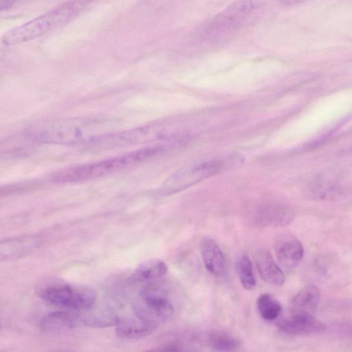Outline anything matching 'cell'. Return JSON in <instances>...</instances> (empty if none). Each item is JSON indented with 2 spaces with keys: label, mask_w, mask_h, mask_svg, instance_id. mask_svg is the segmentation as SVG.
<instances>
[{
  "label": "cell",
  "mask_w": 352,
  "mask_h": 352,
  "mask_svg": "<svg viewBox=\"0 0 352 352\" xmlns=\"http://www.w3.org/2000/svg\"><path fill=\"white\" fill-rule=\"evenodd\" d=\"M104 121L88 118H65L35 122L24 131L26 138L39 143L76 145L101 136Z\"/></svg>",
  "instance_id": "obj_1"
},
{
  "label": "cell",
  "mask_w": 352,
  "mask_h": 352,
  "mask_svg": "<svg viewBox=\"0 0 352 352\" xmlns=\"http://www.w3.org/2000/svg\"><path fill=\"white\" fill-rule=\"evenodd\" d=\"M162 150L159 146L143 148L111 158L64 168L54 173L52 180L65 184L99 178L136 166Z\"/></svg>",
  "instance_id": "obj_2"
},
{
  "label": "cell",
  "mask_w": 352,
  "mask_h": 352,
  "mask_svg": "<svg viewBox=\"0 0 352 352\" xmlns=\"http://www.w3.org/2000/svg\"><path fill=\"white\" fill-rule=\"evenodd\" d=\"M87 2L71 1L39 15L5 32L0 38L4 46H12L28 42L63 26L76 17L87 6Z\"/></svg>",
  "instance_id": "obj_3"
},
{
  "label": "cell",
  "mask_w": 352,
  "mask_h": 352,
  "mask_svg": "<svg viewBox=\"0 0 352 352\" xmlns=\"http://www.w3.org/2000/svg\"><path fill=\"white\" fill-rule=\"evenodd\" d=\"M241 162V158L234 155L183 168L166 179L162 187V191L166 195L177 192L213 175L234 168Z\"/></svg>",
  "instance_id": "obj_4"
},
{
  "label": "cell",
  "mask_w": 352,
  "mask_h": 352,
  "mask_svg": "<svg viewBox=\"0 0 352 352\" xmlns=\"http://www.w3.org/2000/svg\"><path fill=\"white\" fill-rule=\"evenodd\" d=\"M38 295L52 305L70 310H88L96 301V294L91 289L63 283L46 285Z\"/></svg>",
  "instance_id": "obj_5"
},
{
  "label": "cell",
  "mask_w": 352,
  "mask_h": 352,
  "mask_svg": "<svg viewBox=\"0 0 352 352\" xmlns=\"http://www.w3.org/2000/svg\"><path fill=\"white\" fill-rule=\"evenodd\" d=\"M135 318L155 328L170 318L173 305L164 292L150 285L133 305Z\"/></svg>",
  "instance_id": "obj_6"
},
{
  "label": "cell",
  "mask_w": 352,
  "mask_h": 352,
  "mask_svg": "<svg viewBox=\"0 0 352 352\" xmlns=\"http://www.w3.org/2000/svg\"><path fill=\"white\" fill-rule=\"evenodd\" d=\"M278 328L287 334L304 336L321 333L327 327L311 314L293 313L280 321Z\"/></svg>",
  "instance_id": "obj_7"
},
{
  "label": "cell",
  "mask_w": 352,
  "mask_h": 352,
  "mask_svg": "<svg viewBox=\"0 0 352 352\" xmlns=\"http://www.w3.org/2000/svg\"><path fill=\"white\" fill-rule=\"evenodd\" d=\"M274 250L278 263L289 269L296 267L304 254L301 243L290 234L280 235L275 242Z\"/></svg>",
  "instance_id": "obj_8"
},
{
  "label": "cell",
  "mask_w": 352,
  "mask_h": 352,
  "mask_svg": "<svg viewBox=\"0 0 352 352\" xmlns=\"http://www.w3.org/2000/svg\"><path fill=\"white\" fill-rule=\"evenodd\" d=\"M41 241L34 236L0 241V263L25 255L37 248Z\"/></svg>",
  "instance_id": "obj_9"
},
{
  "label": "cell",
  "mask_w": 352,
  "mask_h": 352,
  "mask_svg": "<svg viewBox=\"0 0 352 352\" xmlns=\"http://www.w3.org/2000/svg\"><path fill=\"white\" fill-rule=\"evenodd\" d=\"M200 252L207 271L213 276H221L225 270V258L217 243L209 236L203 238Z\"/></svg>",
  "instance_id": "obj_10"
},
{
  "label": "cell",
  "mask_w": 352,
  "mask_h": 352,
  "mask_svg": "<svg viewBox=\"0 0 352 352\" xmlns=\"http://www.w3.org/2000/svg\"><path fill=\"white\" fill-rule=\"evenodd\" d=\"M81 323L80 315L70 311H56L42 318L39 327L45 333H56L74 328Z\"/></svg>",
  "instance_id": "obj_11"
},
{
  "label": "cell",
  "mask_w": 352,
  "mask_h": 352,
  "mask_svg": "<svg viewBox=\"0 0 352 352\" xmlns=\"http://www.w3.org/2000/svg\"><path fill=\"white\" fill-rule=\"evenodd\" d=\"M255 263L261 278L272 285H281L285 276L281 269L267 250H258L254 256Z\"/></svg>",
  "instance_id": "obj_12"
},
{
  "label": "cell",
  "mask_w": 352,
  "mask_h": 352,
  "mask_svg": "<svg viewBox=\"0 0 352 352\" xmlns=\"http://www.w3.org/2000/svg\"><path fill=\"white\" fill-rule=\"evenodd\" d=\"M167 272V265L160 259L146 261L138 266L130 278L133 283H152L162 278Z\"/></svg>",
  "instance_id": "obj_13"
},
{
  "label": "cell",
  "mask_w": 352,
  "mask_h": 352,
  "mask_svg": "<svg viewBox=\"0 0 352 352\" xmlns=\"http://www.w3.org/2000/svg\"><path fill=\"white\" fill-rule=\"evenodd\" d=\"M256 219L263 226H282L290 222L294 217L288 208L277 204L263 206L256 212Z\"/></svg>",
  "instance_id": "obj_14"
},
{
  "label": "cell",
  "mask_w": 352,
  "mask_h": 352,
  "mask_svg": "<svg viewBox=\"0 0 352 352\" xmlns=\"http://www.w3.org/2000/svg\"><path fill=\"white\" fill-rule=\"evenodd\" d=\"M156 328L147 324L137 318H120L116 325V336L123 340H135L144 338L152 333Z\"/></svg>",
  "instance_id": "obj_15"
},
{
  "label": "cell",
  "mask_w": 352,
  "mask_h": 352,
  "mask_svg": "<svg viewBox=\"0 0 352 352\" xmlns=\"http://www.w3.org/2000/svg\"><path fill=\"white\" fill-rule=\"evenodd\" d=\"M320 299V291L314 285L302 287L293 298L292 308L293 313L311 314L316 309Z\"/></svg>",
  "instance_id": "obj_16"
},
{
  "label": "cell",
  "mask_w": 352,
  "mask_h": 352,
  "mask_svg": "<svg viewBox=\"0 0 352 352\" xmlns=\"http://www.w3.org/2000/svg\"><path fill=\"white\" fill-rule=\"evenodd\" d=\"M205 342L209 348L217 352H232L241 346V341L237 337L221 330L208 333Z\"/></svg>",
  "instance_id": "obj_17"
},
{
  "label": "cell",
  "mask_w": 352,
  "mask_h": 352,
  "mask_svg": "<svg viewBox=\"0 0 352 352\" xmlns=\"http://www.w3.org/2000/svg\"><path fill=\"white\" fill-rule=\"evenodd\" d=\"M120 319L116 314L108 309H98L80 315L81 323L95 329L116 327Z\"/></svg>",
  "instance_id": "obj_18"
},
{
  "label": "cell",
  "mask_w": 352,
  "mask_h": 352,
  "mask_svg": "<svg viewBox=\"0 0 352 352\" xmlns=\"http://www.w3.org/2000/svg\"><path fill=\"white\" fill-rule=\"evenodd\" d=\"M256 304L260 316L265 320H275L282 313L280 302L269 294L265 293L258 296Z\"/></svg>",
  "instance_id": "obj_19"
},
{
  "label": "cell",
  "mask_w": 352,
  "mask_h": 352,
  "mask_svg": "<svg viewBox=\"0 0 352 352\" xmlns=\"http://www.w3.org/2000/svg\"><path fill=\"white\" fill-rule=\"evenodd\" d=\"M239 279L243 287L252 290L256 287V278L253 272L252 262L247 255H242L236 265Z\"/></svg>",
  "instance_id": "obj_20"
},
{
  "label": "cell",
  "mask_w": 352,
  "mask_h": 352,
  "mask_svg": "<svg viewBox=\"0 0 352 352\" xmlns=\"http://www.w3.org/2000/svg\"><path fill=\"white\" fill-rule=\"evenodd\" d=\"M144 352H198L192 346L177 342L163 344L156 347L148 349Z\"/></svg>",
  "instance_id": "obj_21"
},
{
  "label": "cell",
  "mask_w": 352,
  "mask_h": 352,
  "mask_svg": "<svg viewBox=\"0 0 352 352\" xmlns=\"http://www.w3.org/2000/svg\"><path fill=\"white\" fill-rule=\"evenodd\" d=\"M14 3L13 1H0V12L10 9Z\"/></svg>",
  "instance_id": "obj_22"
},
{
  "label": "cell",
  "mask_w": 352,
  "mask_h": 352,
  "mask_svg": "<svg viewBox=\"0 0 352 352\" xmlns=\"http://www.w3.org/2000/svg\"><path fill=\"white\" fill-rule=\"evenodd\" d=\"M55 352H72V351H67V350H58Z\"/></svg>",
  "instance_id": "obj_23"
},
{
  "label": "cell",
  "mask_w": 352,
  "mask_h": 352,
  "mask_svg": "<svg viewBox=\"0 0 352 352\" xmlns=\"http://www.w3.org/2000/svg\"><path fill=\"white\" fill-rule=\"evenodd\" d=\"M0 325H1V322H0Z\"/></svg>",
  "instance_id": "obj_24"
}]
</instances>
